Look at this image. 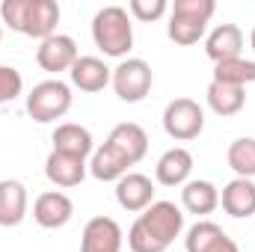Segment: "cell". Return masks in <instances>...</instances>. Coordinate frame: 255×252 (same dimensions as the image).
<instances>
[{
    "mask_svg": "<svg viewBox=\"0 0 255 252\" xmlns=\"http://www.w3.org/2000/svg\"><path fill=\"white\" fill-rule=\"evenodd\" d=\"M77 42L65 33H54L45 42H39L36 48V63L42 65V71L48 74H60V71H71V65L77 63Z\"/></svg>",
    "mask_w": 255,
    "mask_h": 252,
    "instance_id": "obj_9",
    "label": "cell"
},
{
    "mask_svg": "<svg viewBox=\"0 0 255 252\" xmlns=\"http://www.w3.org/2000/svg\"><path fill=\"white\" fill-rule=\"evenodd\" d=\"M122 229L113 217H92L83 226L80 252H122Z\"/></svg>",
    "mask_w": 255,
    "mask_h": 252,
    "instance_id": "obj_10",
    "label": "cell"
},
{
    "mask_svg": "<svg viewBox=\"0 0 255 252\" xmlns=\"http://www.w3.org/2000/svg\"><path fill=\"white\" fill-rule=\"evenodd\" d=\"M21 89H24V77H21V71L12 68V65H0V104L15 101V98L21 95Z\"/></svg>",
    "mask_w": 255,
    "mask_h": 252,
    "instance_id": "obj_26",
    "label": "cell"
},
{
    "mask_svg": "<svg viewBox=\"0 0 255 252\" xmlns=\"http://www.w3.org/2000/svg\"><path fill=\"white\" fill-rule=\"evenodd\" d=\"M104 145L122 163H128V169H130V166H136L145 157V151H148V133L136 125V122H122V125H116L110 130V136H107Z\"/></svg>",
    "mask_w": 255,
    "mask_h": 252,
    "instance_id": "obj_8",
    "label": "cell"
},
{
    "mask_svg": "<svg viewBox=\"0 0 255 252\" xmlns=\"http://www.w3.org/2000/svg\"><path fill=\"white\" fill-rule=\"evenodd\" d=\"M250 45H253V51H255V27H253V36H250Z\"/></svg>",
    "mask_w": 255,
    "mask_h": 252,
    "instance_id": "obj_27",
    "label": "cell"
},
{
    "mask_svg": "<svg viewBox=\"0 0 255 252\" xmlns=\"http://www.w3.org/2000/svg\"><path fill=\"white\" fill-rule=\"evenodd\" d=\"M190 172H193V154L181 145L163 151L157 166H154V175L163 187H184L190 181Z\"/></svg>",
    "mask_w": 255,
    "mask_h": 252,
    "instance_id": "obj_16",
    "label": "cell"
},
{
    "mask_svg": "<svg viewBox=\"0 0 255 252\" xmlns=\"http://www.w3.org/2000/svg\"><path fill=\"white\" fill-rule=\"evenodd\" d=\"M241 51H244V33L238 24H220L205 36V54L214 60V65L238 60Z\"/></svg>",
    "mask_w": 255,
    "mask_h": 252,
    "instance_id": "obj_14",
    "label": "cell"
},
{
    "mask_svg": "<svg viewBox=\"0 0 255 252\" xmlns=\"http://www.w3.org/2000/svg\"><path fill=\"white\" fill-rule=\"evenodd\" d=\"M68 110H71V86L63 83L60 77L36 83L30 89V95H27V113L39 125H48V122L63 119Z\"/></svg>",
    "mask_w": 255,
    "mask_h": 252,
    "instance_id": "obj_5",
    "label": "cell"
},
{
    "mask_svg": "<svg viewBox=\"0 0 255 252\" xmlns=\"http://www.w3.org/2000/svg\"><path fill=\"white\" fill-rule=\"evenodd\" d=\"M184 250L187 252H241L238 244L211 220H199L196 226L187 229Z\"/></svg>",
    "mask_w": 255,
    "mask_h": 252,
    "instance_id": "obj_12",
    "label": "cell"
},
{
    "mask_svg": "<svg viewBox=\"0 0 255 252\" xmlns=\"http://www.w3.org/2000/svg\"><path fill=\"white\" fill-rule=\"evenodd\" d=\"M71 217H74V202L63 190H48V193L36 196V202H33V220L42 229H63Z\"/></svg>",
    "mask_w": 255,
    "mask_h": 252,
    "instance_id": "obj_11",
    "label": "cell"
},
{
    "mask_svg": "<svg viewBox=\"0 0 255 252\" xmlns=\"http://www.w3.org/2000/svg\"><path fill=\"white\" fill-rule=\"evenodd\" d=\"M226 157L238 178H255V136H238Z\"/></svg>",
    "mask_w": 255,
    "mask_h": 252,
    "instance_id": "obj_24",
    "label": "cell"
},
{
    "mask_svg": "<svg viewBox=\"0 0 255 252\" xmlns=\"http://www.w3.org/2000/svg\"><path fill=\"white\" fill-rule=\"evenodd\" d=\"M86 172H89V163L83 157H71V154H63V151H51L48 160H45V175L57 187H77V184H83Z\"/></svg>",
    "mask_w": 255,
    "mask_h": 252,
    "instance_id": "obj_15",
    "label": "cell"
},
{
    "mask_svg": "<svg viewBox=\"0 0 255 252\" xmlns=\"http://www.w3.org/2000/svg\"><path fill=\"white\" fill-rule=\"evenodd\" d=\"M116 202L130 211V214H142L151 202H154V184L148 175L142 172H128L116 181Z\"/></svg>",
    "mask_w": 255,
    "mask_h": 252,
    "instance_id": "obj_13",
    "label": "cell"
},
{
    "mask_svg": "<svg viewBox=\"0 0 255 252\" xmlns=\"http://www.w3.org/2000/svg\"><path fill=\"white\" fill-rule=\"evenodd\" d=\"M214 80L247 89V83H255V60L238 57V60H229V63H217L214 65Z\"/></svg>",
    "mask_w": 255,
    "mask_h": 252,
    "instance_id": "obj_23",
    "label": "cell"
},
{
    "mask_svg": "<svg viewBox=\"0 0 255 252\" xmlns=\"http://www.w3.org/2000/svg\"><path fill=\"white\" fill-rule=\"evenodd\" d=\"M68 77H71V86H77L80 92H101L113 80V68H107V63L98 57H77Z\"/></svg>",
    "mask_w": 255,
    "mask_h": 252,
    "instance_id": "obj_18",
    "label": "cell"
},
{
    "mask_svg": "<svg viewBox=\"0 0 255 252\" xmlns=\"http://www.w3.org/2000/svg\"><path fill=\"white\" fill-rule=\"evenodd\" d=\"M51 142H54V151H63V154H71V157H83V160L95 151L89 127L77 125V122L57 125V130L51 133Z\"/></svg>",
    "mask_w": 255,
    "mask_h": 252,
    "instance_id": "obj_19",
    "label": "cell"
},
{
    "mask_svg": "<svg viewBox=\"0 0 255 252\" xmlns=\"http://www.w3.org/2000/svg\"><path fill=\"white\" fill-rule=\"evenodd\" d=\"M27 217V187L15 178L0 181V226L12 229L21 226Z\"/></svg>",
    "mask_w": 255,
    "mask_h": 252,
    "instance_id": "obj_20",
    "label": "cell"
},
{
    "mask_svg": "<svg viewBox=\"0 0 255 252\" xmlns=\"http://www.w3.org/2000/svg\"><path fill=\"white\" fill-rule=\"evenodd\" d=\"M92 42L104 57L122 60L133 48V24L125 6H104L92 18Z\"/></svg>",
    "mask_w": 255,
    "mask_h": 252,
    "instance_id": "obj_3",
    "label": "cell"
},
{
    "mask_svg": "<svg viewBox=\"0 0 255 252\" xmlns=\"http://www.w3.org/2000/svg\"><path fill=\"white\" fill-rule=\"evenodd\" d=\"M0 39H3V27H0Z\"/></svg>",
    "mask_w": 255,
    "mask_h": 252,
    "instance_id": "obj_28",
    "label": "cell"
},
{
    "mask_svg": "<svg viewBox=\"0 0 255 252\" xmlns=\"http://www.w3.org/2000/svg\"><path fill=\"white\" fill-rule=\"evenodd\" d=\"M0 18H3V24H9V30L45 42L48 36L57 33L60 6H57V0H3Z\"/></svg>",
    "mask_w": 255,
    "mask_h": 252,
    "instance_id": "obj_2",
    "label": "cell"
},
{
    "mask_svg": "<svg viewBox=\"0 0 255 252\" xmlns=\"http://www.w3.org/2000/svg\"><path fill=\"white\" fill-rule=\"evenodd\" d=\"M205 98H208V107H211L217 116H238V113L244 110V104H247V89L211 80Z\"/></svg>",
    "mask_w": 255,
    "mask_h": 252,
    "instance_id": "obj_22",
    "label": "cell"
},
{
    "mask_svg": "<svg viewBox=\"0 0 255 252\" xmlns=\"http://www.w3.org/2000/svg\"><path fill=\"white\" fill-rule=\"evenodd\" d=\"M151 65L139 57H130V60H122V63L113 68V89L119 95V101L125 104H139L148 92H151Z\"/></svg>",
    "mask_w": 255,
    "mask_h": 252,
    "instance_id": "obj_6",
    "label": "cell"
},
{
    "mask_svg": "<svg viewBox=\"0 0 255 252\" xmlns=\"http://www.w3.org/2000/svg\"><path fill=\"white\" fill-rule=\"evenodd\" d=\"M220 205L235 220H250L255 214V181L253 178H235L220 193Z\"/></svg>",
    "mask_w": 255,
    "mask_h": 252,
    "instance_id": "obj_17",
    "label": "cell"
},
{
    "mask_svg": "<svg viewBox=\"0 0 255 252\" xmlns=\"http://www.w3.org/2000/svg\"><path fill=\"white\" fill-rule=\"evenodd\" d=\"M181 205H184L187 214H196V217L214 214L217 205H220V190L205 178H193L181 187Z\"/></svg>",
    "mask_w": 255,
    "mask_h": 252,
    "instance_id": "obj_21",
    "label": "cell"
},
{
    "mask_svg": "<svg viewBox=\"0 0 255 252\" xmlns=\"http://www.w3.org/2000/svg\"><path fill=\"white\" fill-rule=\"evenodd\" d=\"M184 232V211L175 202H151L130 226V252H166Z\"/></svg>",
    "mask_w": 255,
    "mask_h": 252,
    "instance_id": "obj_1",
    "label": "cell"
},
{
    "mask_svg": "<svg viewBox=\"0 0 255 252\" xmlns=\"http://www.w3.org/2000/svg\"><path fill=\"white\" fill-rule=\"evenodd\" d=\"M214 12H217L214 0H175L169 6V24H166L169 39L175 45H196L199 39H205Z\"/></svg>",
    "mask_w": 255,
    "mask_h": 252,
    "instance_id": "obj_4",
    "label": "cell"
},
{
    "mask_svg": "<svg viewBox=\"0 0 255 252\" xmlns=\"http://www.w3.org/2000/svg\"><path fill=\"white\" fill-rule=\"evenodd\" d=\"M163 130L178 142H190L205 130V110L193 98H175L163 110Z\"/></svg>",
    "mask_w": 255,
    "mask_h": 252,
    "instance_id": "obj_7",
    "label": "cell"
},
{
    "mask_svg": "<svg viewBox=\"0 0 255 252\" xmlns=\"http://www.w3.org/2000/svg\"><path fill=\"white\" fill-rule=\"evenodd\" d=\"M169 12V3L166 0H130L128 3V15H133L136 21L148 24V21H157Z\"/></svg>",
    "mask_w": 255,
    "mask_h": 252,
    "instance_id": "obj_25",
    "label": "cell"
}]
</instances>
